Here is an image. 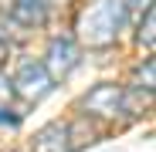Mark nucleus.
<instances>
[{
    "instance_id": "obj_1",
    "label": "nucleus",
    "mask_w": 156,
    "mask_h": 152,
    "mask_svg": "<svg viewBox=\"0 0 156 152\" xmlns=\"http://www.w3.org/2000/svg\"><path fill=\"white\" fill-rule=\"evenodd\" d=\"M126 20L129 17L122 0H88L75 14V41L95 51H105L122 37Z\"/></svg>"
},
{
    "instance_id": "obj_2",
    "label": "nucleus",
    "mask_w": 156,
    "mask_h": 152,
    "mask_svg": "<svg viewBox=\"0 0 156 152\" xmlns=\"http://www.w3.org/2000/svg\"><path fill=\"white\" fill-rule=\"evenodd\" d=\"M85 118H102V122H112L126 112V88L115 85V81H102L95 85L82 101H78Z\"/></svg>"
},
{
    "instance_id": "obj_3",
    "label": "nucleus",
    "mask_w": 156,
    "mask_h": 152,
    "mask_svg": "<svg viewBox=\"0 0 156 152\" xmlns=\"http://www.w3.org/2000/svg\"><path fill=\"white\" fill-rule=\"evenodd\" d=\"M14 95L24 98V101H41L51 95V88H55V78L48 74L44 61H34V58H24L14 71Z\"/></svg>"
},
{
    "instance_id": "obj_4",
    "label": "nucleus",
    "mask_w": 156,
    "mask_h": 152,
    "mask_svg": "<svg viewBox=\"0 0 156 152\" xmlns=\"http://www.w3.org/2000/svg\"><path fill=\"white\" fill-rule=\"evenodd\" d=\"M78 58H82V47H78L75 37H51L48 44V54H44V68L55 81H65L68 74L78 68Z\"/></svg>"
},
{
    "instance_id": "obj_5",
    "label": "nucleus",
    "mask_w": 156,
    "mask_h": 152,
    "mask_svg": "<svg viewBox=\"0 0 156 152\" xmlns=\"http://www.w3.org/2000/svg\"><path fill=\"white\" fill-rule=\"evenodd\" d=\"M31 152H75L71 145V122H48L34 132Z\"/></svg>"
},
{
    "instance_id": "obj_6",
    "label": "nucleus",
    "mask_w": 156,
    "mask_h": 152,
    "mask_svg": "<svg viewBox=\"0 0 156 152\" xmlns=\"http://www.w3.org/2000/svg\"><path fill=\"white\" fill-rule=\"evenodd\" d=\"M48 10H51V0H10L7 7V14L20 27H41L48 20Z\"/></svg>"
},
{
    "instance_id": "obj_7",
    "label": "nucleus",
    "mask_w": 156,
    "mask_h": 152,
    "mask_svg": "<svg viewBox=\"0 0 156 152\" xmlns=\"http://www.w3.org/2000/svg\"><path fill=\"white\" fill-rule=\"evenodd\" d=\"M136 41H139V47H146V54H153V47H156V7H149V10L139 17Z\"/></svg>"
},
{
    "instance_id": "obj_8",
    "label": "nucleus",
    "mask_w": 156,
    "mask_h": 152,
    "mask_svg": "<svg viewBox=\"0 0 156 152\" xmlns=\"http://www.w3.org/2000/svg\"><path fill=\"white\" fill-rule=\"evenodd\" d=\"M153 88H156V61L146 58V61L136 68V74H133V91H146V95H153Z\"/></svg>"
},
{
    "instance_id": "obj_9",
    "label": "nucleus",
    "mask_w": 156,
    "mask_h": 152,
    "mask_svg": "<svg viewBox=\"0 0 156 152\" xmlns=\"http://www.w3.org/2000/svg\"><path fill=\"white\" fill-rule=\"evenodd\" d=\"M14 98H17V95H14V81H10V74L0 71V108H7Z\"/></svg>"
},
{
    "instance_id": "obj_10",
    "label": "nucleus",
    "mask_w": 156,
    "mask_h": 152,
    "mask_svg": "<svg viewBox=\"0 0 156 152\" xmlns=\"http://www.w3.org/2000/svg\"><path fill=\"white\" fill-rule=\"evenodd\" d=\"M122 7H126V17H143L149 7H153V0H122Z\"/></svg>"
},
{
    "instance_id": "obj_11",
    "label": "nucleus",
    "mask_w": 156,
    "mask_h": 152,
    "mask_svg": "<svg viewBox=\"0 0 156 152\" xmlns=\"http://www.w3.org/2000/svg\"><path fill=\"white\" fill-rule=\"evenodd\" d=\"M0 125H10V129H17V125H20V115L10 112V105H7V108H0Z\"/></svg>"
},
{
    "instance_id": "obj_12",
    "label": "nucleus",
    "mask_w": 156,
    "mask_h": 152,
    "mask_svg": "<svg viewBox=\"0 0 156 152\" xmlns=\"http://www.w3.org/2000/svg\"><path fill=\"white\" fill-rule=\"evenodd\" d=\"M7 51H10V44H7L4 37H0V61H4V58H7Z\"/></svg>"
}]
</instances>
